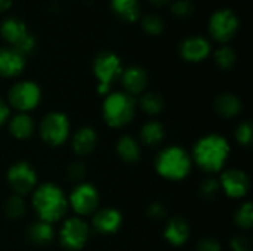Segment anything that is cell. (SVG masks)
<instances>
[{
    "label": "cell",
    "instance_id": "cell-1",
    "mask_svg": "<svg viewBox=\"0 0 253 251\" xmlns=\"http://www.w3.org/2000/svg\"><path fill=\"white\" fill-rule=\"evenodd\" d=\"M230 154L228 142L218 135L202 138L194 146V160L206 172H218L224 167Z\"/></svg>",
    "mask_w": 253,
    "mask_h": 251
},
{
    "label": "cell",
    "instance_id": "cell-2",
    "mask_svg": "<svg viewBox=\"0 0 253 251\" xmlns=\"http://www.w3.org/2000/svg\"><path fill=\"white\" fill-rule=\"evenodd\" d=\"M67 204L64 192L53 183L42 185L33 197V206L42 222L46 223L59 220L67 212Z\"/></svg>",
    "mask_w": 253,
    "mask_h": 251
},
{
    "label": "cell",
    "instance_id": "cell-3",
    "mask_svg": "<svg viewBox=\"0 0 253 251\" xmlns=\"http://www.w3.org/2000/svg\"><path fill=\"white\" fill-rule=\"evenodd\" d=\"M104 120L111 127L126 126L135 115V101L129 93H110L102 107Z\"/></svg>",
    "mask_w": 253,
    "mask_h": 251
},
{
    "label": "cell",
    "instance_id": "cell-4",
    "mask_svg": "<svg viewBox=\"0 0 253 251\" xmlns=\"http://www.w3.org/2000/svg\"><path fill=\"white\" fill-rule=\"evenodd\" d=\"M156 169L166 179L181 180L190 173L191 158L182 148L170 146L160 152L156 161Z\"/></svg>",
    "mask_w": 253,
    "mask_h": 251
},
{
    "label": "cell",
    "instance_id": "cell-5",
    "mask_svg": "<svg viewBox=\"0 0 253 251\" xmlns=\"http://www.w3.org/2000/svg\"><path fill=\"white\" fill-rule=\"evenodd\" d=\"M1 37L24 56L31 53L36 47L33 34L27 30L25 24L19 18H7L0 25Z\"/></svg>",
    "mask_w": 253,
    "mask_h": 251
},
{
    "label": "cell",
    "instance_id": "cell-6",
    "mask_svg": "<svg viewBox=\"0 0 253 251\" xmlns=\"http://www.w3.org/2000/svg\"><path fill=\"white\" fill-rule=\"evenodd\" d=\"M122 62L113 52H101L93 61V74L98 80V92L105 95L110 92L111 83L122 75Z\"/></svg>",
    "mask_w": 253,
    "mask_h": 251
},
{
    "label": "cell",
    "instance_id": "cell-7",
    "mask_svg": "<svg viewBox=\"0 0 253 251\" xmlns=\"http://www.w3.org/2000/svg\"><path fill=\"white\" fill-rule=\"evenodd\" d=\"M237 28L239 19L236 13L230 9L216 10L209 19V33L219 43L230 41L237 33Z\"/></svg>",
    "mask_w": 253,
    "mask_h": 251
},
{
    "label": "cell",
    "instance_id": "cell-8",
    "mask_svg": "<svg viewBox=\"0 0 253 251\" xmlns=\"http://www.w3.org/2000/svg\"><path fill=\"white\" fill-rule=\"evenodd\" d=\"M70 132L68 118L61 112L47 114L40 124V135L49 145H61L65 142Z\"/></svg>",
    "mask_w": 253,
    "mask_h": 251
},
{
    "label": "cell",
    "instance_id": "cell-9",
    "mask_svg": "<svg viewBox=\"0 0 253 251\" xmlns=\"http://www.w3.org/2000/svg\"><path fill=\"white\" fill-rule=\"evenodd\" d=\"M12 107L19 111H30L40 102V89L33 81H19L12 86L9 92Z\"/></svg>",
    "mask_w": 253,
    "mask_h": 251
},
{
    "label": "cell",
    "instance_id": "cell-10",
    "mask_svg": "<svg viewBox=\"0 0 253 251\" xmlns=\"http://www.w3.org/2000/svg\"><path fill=\"white\" fill-rule=\"evenodd\" d=\"M7 180H9L10 188L16 192V195L21 197V195L28 194L34 188V185L37 182V176L28 163L21 161V163L13 164L9 169Z\"/></svg>",
    "mask_w": 253,
    "mask_h": 251
},
{
    "label": "cell",
    "instance_id": "cell-11",
    "mask_svg": "<svg viewBox=\"0 0 253 251\" xmlns=\"http://www.w3.org/2000/svg\"><path fill=\"white\" fill-rule=\"evenodd\" d=\"M89 238L87 225L77 217L68 219L61 229V243L68 250H80Z\"/></svg>",
    "mask_w": 253,
    "mask_h": 251
},
{
    "label": "cell",
    "instance_id": "cell-12",
    "mask_svg": "<svg viewBox=\"0 0 253 251\" xmlns=\"http://www.w3.org/2000/svg\"><path fill=\"white\" fill-rule=\"evenodd\" d=\"M70 203H71L73 209L76 210V213L90 215L98 207L99 195L90 183H82L73 191V194L70 197Z\"/></svg>",
    "mask_w": 253,
    "mask_h": 251
},
{
    "label": "cell",
    "instance_id": "cell-13",
    "mask_svg": "<svg viewBox=\"0 0 253 251\" xmlns=\"http://www.w3.org/2000/svg\"><path fill=\"white\" fill-rule=\"evenodd\" d=\"M221 186L225 194L231 198H242L248 194L251 182L245 172L231 169L225 172L221 178Z\"/></svg>",
    "mask_w": 253,
    "mask_h": 251
},
{
    "label": "cell",
    "instance_id": "cell-14",
    "mask_svg": "<svg viewBox=\"0 0 253 251\" xmlns=\"http://www.w3.org/2000/svg\"><path fill=\"white\" fill-rule=\"evenodd\" d=\"M181 56L188 62H200L211 53V43L200 36L185 38L179 47Z\"/></svg>",
    "mask_w": 253,
    "mask_h": 251
},
{
    "label": "cell",
    "instance_id": "cell-15",
    "mask_svg": "<svg viewBox=\"0 0 253 251\" xmlns=\"http://www.w3.org/2000/svg\"><path fill=\"white\" fill-rule=\"evenodd\" d=\"M25 67V56L13 47L0 49V75L15 77L22 72Z\"/></svg>",
    "mask_w": 253,
    "mask_h": 251
},
{
    "label": "cell",
    "instance_id": "cell-16",
    "mask_svg": "<svg viewBox=\"0 0 253 251\" xmlns=\"http://www.w3.org/2000/svg\"><path fill=\"white\" fill-rule=\"evenodd\" d=\"M122 83L125 86V89L130 93V95H138L141 93L148 83V75L147 71L141 67L132 65L127 67L125 71H122Z\"/></svg>",
    "mask_w": 253,
    "mask_h": 251
},
{
    "label": "cell",
    "instance_id": "cell-17",
    "mask_svg": "<svg viewBox=\"0 0 253 251\" xmlns=\"http://www.w3.org/2000/svg\"><path fill=\"white\" fill-rule=\"evenodd\" d=\"M122 225V215L114 209H102L93 217V226L101 234H114Z\"/></svg>",
    "mask_w": 253,
    "mask_h": 251
},
{
    "label": "cell",
    "instance_id": "cell-18",
    "mask_svg": "<svg viewBox=\"0 0 253 251\" xmlns=\"http://www.w3.org/2000/svg\"><path fill=\"white\" fill-rule=\"evenodd\" d=\"M188 237H190V226L181 217H173L165 229V238L173 246L185 244Z\"/></svg>",
    "mask_w": 253,
    "mask_h": 251
},
{
    "label": "cell",
    "instance_id": "cell-19",
    "mask_svg": "<svg viewBox=\"0 0 253 251\" xmlns=\"http://www.w3.org/2000/svg\"><path fill=\"white\" fill-rule=\"evenodd\" d=\"M110 6L114 15L126 22H135L141 15V6L138 0H111Z\"/></svg>",
    "mask_w": 253,
    "mask_h": 251
},
{
    "label": "cell",
    "instance_id": "cell-20",
    "mask_svg": "<svg viewBox=\"0 0 253 251\" xmlns=\"http://www.w3.org/2000/svg\"><path fill=\"white\" fill-rule=\"evenodd\" d=\"M96 145V133L90 127L80 129L73 138V149L77 155H89Z\"/></svg>",
    "mask_w": 253,
    "mask_h": 251
},
{
    "label": "cell",
    "instance_id": "cell-21",
    "mask_svg": "<svg viewBox=\"0 0 253 251\" xmlns=\"http://www.w3.org/2000/svg\"><path fill=\"white\" fill-rule=\"evenodd\" d=\"M215 109L216 112L224 117V118H231L236 117L240 109H242V102L236 95L231 93H224L219 95L215 101Z\"/></svg>",
    "mask_w": 253,
    "mask_h": 251
},
{
    "label": "cell",
    "instance_id": "cell-22",
    "mask_svg": "<svg viewBox=\"0 0 253 251\" xmlns=\"http://www.w3.org/2000/svg\"><path fill=\"white\" fill-rule=\"evenodd\" d=\"M27 237L28 240L33 243V244H37V246H44L47 243L52 241L53 238V229H52V225L50 223H46V222H36L33 223L28 231H27Z\"/></svg>",
    "mask_w": 253,
    "mask_h": 251
},
{
    "label": "cell",
    "instance_id": "cell-23",
    "mask_svg": "<svg viewBox=\"0 0 253 251\" xmlns=\"http://www.w3.org/2000/svg\"><path fill=\"white\" fill-rule=\"evenodd\" d=\"M9 130L16 139H27L34 132L33 118L28 117L27 114H19L12 118V121L9 124Z\"/></svg>",
    "mask_w": 253,
    "mask_h": 251
},
{
    "label": "cell",
    "instance_id": "cell-24",
    "mask_svg": "<svg viewBox=\"0 0 253 251\" xmlns=\"http://www.w3.org/2000/svg\"><path fill=\"white\" fill-rule=\"evenodd\" d=\"M117 152L127 163H136L139 160V157H141L139 146H138L136 141L133 138H130V136H123V138L119 139Z\"/></svg>",
    "mask_w": 253,
    "mask_h": 251
},
{
    "label": "cell",
    "instance_id": "cell-25",
    "mask_svg": "<svg viewBox=\"0 0 253 251\" xmlns=\"http://www.w3.org/2000/svg\"><path fill=\"white\" fill-rule=\"evenodd\" d=\"M165 138V129L160 123L157 121H150L147 124L142 126L141 130V139L145 145L154 146L157 143H160Z\"/></svg>",
    "mask_w": 253,
    "mask_h": 251
},
{
    "label": "cell",
    "instance_id": "cell-26",
    "mask_svg": "<svg viewBox=\"0 0 253 251\" xmlns=\"http://www.w3.org/2000/svg\"><path fill=\"white\" fill-rule=\"evenodd\" d=\"M165 107V102H163V98L157 93H145L142 95L141 98V108L147 112V114H159Z\"/></svg>",
    "mask_w": 253,
    "mask_h": 251
},
{
    "label": "cell",
    "instance_id": "cell-27",
    "mask_svg": "<svg viewBox=\"0 0 253 251\" xmlns=\"http://www.w3.org/2000/svg\"><path fill=\"white\" fill-rule=\"evenodd\" d=\"M215 61L222 70H231L237 61V55L233 47L230 46H222L215 52Z\"/></svg>",
    "mask_w": 253,
    "mask_h": 251
},
{
    "label": "cell",
    "instance_id": "cell-28",
    "mask_svg": "<svg viewBox=\"0 0 253 251\" xmlns=\"http://www.w3.org/2000/svg\"><path fill=\"white\" fill-rule=\"evenodd\" d=\"M4 212L7 215V217L10 219H19L24 216L25 213V203L19 195H13L7 200L6 206H4Z\"/></svg>",
    "mask_w": 253,
    "mask_h": 251
},
{
    "label": "cell",
    "instance_id": "cell-29",
    "mask_svg": "<svg viewBox=\"0 0 253 251\" xmlns=\"http://www.w3.org/2000/svg\"><path fill=\"white\" fill-rule=\"evenodd\" d=\"M142 24V28L147 34H151V36H159L163 28H165V24H163V19L157 15H145L141 21Z\"/></svg>",
    "mask_w": 253,
    "mask_h": 251
},
{
    "label": "cell",
    "instance_id": "cell-30",
    "mask_svg": "<svg viewBox=\"0 0 253 251\" xmlns=\"http://www.w3.org/2000/svg\"><path fill=\"white\" fill-rule=\"evenodd\" d=\"M236 222L240 228L249 229L253 225V207L251 203L243 204L236 213Z\"/></svg>",
    "mask_w": 253,
    "mask_h": 251
},
{
    "label": "cell",
    "instance_id": "cell-31",
    "mask_svg": "<svg viewBox=\"0 0 253 251\" xmlns=\"http://www.w3.org/2000/svg\"><path fill=\"white\" fill-rule=\"evenodd\" d=\"M219 188H221L219 182L215 180L213 178L205 179V180L202 182V185H200V189H199V191H200V197H202L203 200H213V198L218 195Z\"/></svg>",
    "mask_w": 253,
    "mask_h": 251
},
{
    "label": "cell",
    "instance_id": "cell-32",
    "mask_svg": "<svg viewBox=\"0 0 253 251\" xmlns=\"http://www.w3.org/2000/svg\"><path fill=\"white\" fill-rule=\"evenodd\" d=\"M253 138V129L252 124L249 121H245L242 124H239L237 130H236V139L240 145L243 146H249L252 143Z\"/></svg>",
    "mask_w": 253,
    "mask_h": 251
},
{
    "label": "cell",
    "instance_id": "cell-33",
    "mask_svg": "<svg viewBox=\"0 0 253 251\" xmlns=\"http://www.w3.org/2000/svg\"><path fill=\"white\" fill-rule=\"evenodd\" d=\"M172 13L178 18H187L193 13L194 10V6L190 0H176L172 6Z\"/></svg>",
    "mask_w": 253,
    "mask_h": 251
},
{
    "label": "cell",
    "instance_id": "cell-34",
    "mask_svg": "<svg viewBox=\"0 0 253 251\" xmlns=\"http://www.w3.org/2000/svg\"><path fill=\"white\" fill-rule=\"evenodd\" d=\"M68 179L70 180H74V182H80L84 176H86V167L83 163H73L70 167H68Z\"/></svg>",
    "mask_w": 253,
    "mask_h": 251
},
{
    "label": "cell",
    "instance_id": "cell-35",
    "mask_svg": "<svg viewBox=\"0 0 253 251\" xmlns=\"http://www.w3.org/2000/svg\"><path fill=\"white\" fill-rule=\"evenodd\" d=\"M233 251H251V240L245 235H237L231 240Z\"/></svg>",
    "mask_w": 253,
    "mask_h": 251
},
{
    "label": "cell",
    "instance_id": "cell-36",
    "mask_svg": "<svg viewBox=\"0 0 253 251\" xmlns=\"http://www.w3.org/2000/svg\"><path fill=\"white\" fill-rule=\"evenodd\" d=\"M197 251H221V246L213 238H203L197 246Z\"/></svg>",
    "mask_w": 253,
    "mask_h": 251
},
{
    "label": "cell",
    "instance_id": "cell-37",
    "mask_svg": "<svg viewBox=\"0 0 253 251\" xmlns=\"http://www.w3.org/2000/svg\"><path fill=\"white\" fill-rule=\"evenodd\" d=\"M148 216L154 220H160L166 216V209L160 203H154L148 207Z\"/></svg>",
    "mask_w": 253,
    "mask_h": 251
},
{
    "label": "cell",
    "instance_id": "cell-38",
    "mask_svg": "<svg viewBox=\"0 0 253 251\" xmlns=\"http://www.w3.org/2000/svg\"><path fill=\"white\" fill-rule=\"evenodd\" d=\"M7 117H9V108H7V105L0 99V126L7 120Z\"/></svg>",
    "mask_w": 253,
    "mask_h": 251
},
{
    "label": "cell",
    "instance_id": "cell-39",
    "mask_svg": "<svg viewBox=\"0 0 253 251\" xmlns=\"http://www.w3.org/2000/svg\"><path fill=\"white\" fill-rule=\"evenodd\" d=\"M12 6V0H0V13L9 10Z\"/></svg>",
    "mask_w": 253,
    "mask_h": 251
},
{
    "label": "cell",
    "instance_id": "cell-40",
    "mask_svg": "<svg viewBox=\"0 0 253 251\" xmlns=\"http://www.w3.org/2000/svg\"><path fill=\"white\" fill-rule=\"evenodd\" d=\"M151 4H154V6H163V4H166L169 0H148Z\"/></svg>",
    "mask_w": 253,
    "mask_h": 251
}]
</instances>
